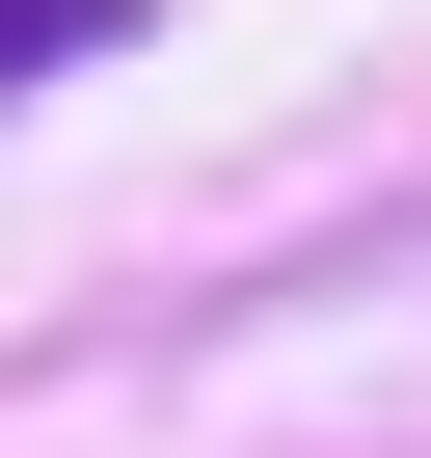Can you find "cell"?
<instances>
[{
    "label": "cell",
    "instance_id": "1",
    "mask_svg": "<svg viewBox=\"0 0 431 458\" xmlns=\"http://www.w3.org/2000/svg\"><path fill=\"white\" fill-rule=\"evenodd\" d=\"M162 28V0H0V108H28V81H81V55H135Z\"/></svg>",
    "mask_w": 431,
    "mask_h": 458
}]
</instances>
